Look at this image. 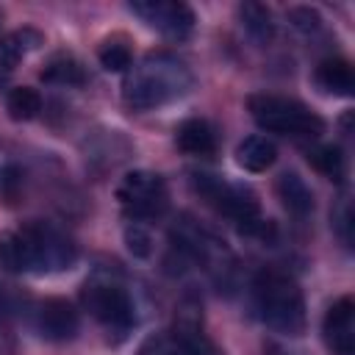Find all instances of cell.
Returning <instances> with one entry per match:
<instances>
[{"label": "cell", "mask_w": 355, "mask_h": 355, "mask_svg": "<svg viewBox=\"0 0 355 355\" xmlns=\"http://www.w3.org/2000/svg\"><path fill=\"white\" fill-rule=\"evenodd\" d=\"M39 44H42V33L33 28H22V31H14L6 39H0V72H11Z\"/></svg>", "instance_id": "16"}, {"label": "cell", "mask_w": 355, "mask_h": 355, "mask_svg": "<svg viewBox=\"0 0 355 355\" xmlns=\"http://www.w3.org/2000/svg\"><path fill=\"white\" fill-rule=\"evenodd\" d=\"M42 80L58 83V86H80L86 80V72H83L78 58H72V55H53L44 64V69H42Z\"/></svg>", "instance_id": "19"}, {"label": "cell", "mask_w": 355, "mask_h": 355, "mask_svg": "<svg viewBox=\"0 0 355 355\" xmlns=\"http://www.w3.org/2000/svg\"><path fill=\"white\" fill-rule=\"evenodd\" d=\"M130 11L169 39H186L194 28V11L178 0H139L130 3Z\"/></svg>", "instance_id": "8"}, {"label": "cell", "mask_w": 355, "mask_h": 355, "mask_svg": "<svg viewBox=\"0 0 355 355\" xmlns=\"http://www.w3.org/2000/svg\"><path fill=\"white\" fill-rule=\"evenodd\" d=\"M189 86H191V72L180 58L169 53H150L130 69L122 97L130 108L150 111L155 105H164L186 94Z\"/></svg>", "instance_id": "1"}, {"label": "cell", "mask_w": 355, "mask_h": 355, "mask_svg": "<svg viewBox=\"0 0 355 355\" xmlns=\"http://www.w3.org/2000/svg\"><path fill=\"white\" fill-rule=\"evenodd\" d=\"M252 305L258 319L286 336L305 330V297L294 277L277 269H261L252 280Z\"/></svg>", "instance_id": "2"}, {"label": "cell", "mask_w": 355, "mask_h": 355, "mask_svg": "<svg viewBox=\"0 0 355 355\" xmlns=\"http://www.w3.org/2000/svg\"><path fill=\"white\" fill-rule=\"evenodd\" d=\"M33 324H36L39 336H44L47 341H69V338H75L80 319H78V311L67 300H44L36 308Z\"/></svg>", "instance_id": "11"}, {"label": "cell", "mask_w": 355, "mask_h": 355, "mask_svg": "<svg viewBox=\"0 0 355 355\" xmlns=\"http://www.w3.org/2000/svg\"><path fill=\"white\" fill-rule=\"evenodd\" d=\"M277 197L286 205V211L294 216H305L313 211V194L297 172H283L277 178Z\"/></svg>", "instance_id": "15"}, {"label": "cell", "mask_w": 355, "mask_h": 355, "mask_svg": "<svg viewBox=\"0 0 355 355\" xmlns=\"http://www.w3.org/2000/svg\"><path fill=\"white\" fill-rule=\"evenodd\" d=\"M322 333L333 355H355V302L349 297H341L327 308Z\"/></svg>", "instance_id": "10"}, {"label": "cell", "mask_w": 355, "mask_h": 355, "mask_svg": "<svg viewBox=\"0 0 355 355\" xmlns=\"http://www.w3.org/2000/svg\"><path fill=\"white\" fill-rule=\"evenodd\" d=\"M83 305L89 308V313L97 322H103L108 327H128L133 322V302H130L128 291L116 283H108V280L86 283Z\"/></svg>", "instance_id": "6"}, {"label": "cell", "mask_w": 355, "mask_h": 355, "mask_svg": "<svg viewBox=\"0 0 355 355\" xmlns=\"http://www.w3.org/2000/svg\"><path fill=\"white\" fill-rule=\"evenodd\" d=\"M316 83H319L324 92H330V94L349 97L352 89H355L352 64L344 61V58H324V61L316 67Z\"/></svg>", "instance_id": "14"}, {"label": "cell", "mask_w": 355, "mask_h": 355, "mask_svg": "<svg viewBox=\"0 0 355 355\" xmlns=\"http://www.w3.org/2000/svg\"><path fill=\"white\" fill-rule=\"evenodd\" d=\"M97 58H100L103 69H108V72H125V69H130V64H133V55H130L128 44H122V42H116V39L103 42V47L97 50Z\"/></svg>", "instance_id": "22"}, {"label": "cell", "mask_w": 355, "mask_h": 355, "mask_svg": "<svg viewBox=\"0 0 355 355\" xmlns=\"http://www.w3.org/2000/svg\"><path fill=\"white\" fill-rule=\"evenodd\" d=\"M125 241H128V250H130L133 255H139V258H147V255H150V233H147L139 222L128 225Z\"/></svg>", "instance_id": "23"}, {"label": "cell", "mask_w": 355, "mask_h": 355, "mask_svg": "<svg viewBox=\"0 0 355 355\" xmlns=\"http://www.w3.org/2000/svg\"><path fill=\"white\" fill-rule=\"evenodd\" d=\"M139 355H222L197 324H178L169 333H158L147 338Z\"/></svg>", "instance_id": "9"}, {"label": "cell", "mask_w": 355, "mask_h": 355, "mask_svg": "<svg viewBox=\"0 0 355 355\" xmlns=\"http://www.w3.org/2000/svg\"><path fill=\"white\" fill-rule=\"evenodd\" d=\"M308 164L322 172L324 178H338L344 172V155L336 144H322V147H313L308 153Z\"/></svg>", "instance_id": "21"}, {"label": "cell", "mask_w": 355, "mask_h": 355, "mask_svg": "<svg viewBox=\"0 0 355 355\" xmlns=\"http://www.w3.org/2000/svg\"><path fill=\"white\" fill-rule=\"evenodd\" d=\"M239 17H241V28L250 33V39H255L258 44L272 42L275 36V22H272V11L261 3H241L239 6Z\"/></svg>", "instance_id": "18"}, {"label": "cell", "mask_w": 355, "mask_h": 355, "mask_svg": "<svg viewBox=\"0 0 355 355\" xmlns=\"http://www.w3.org/2000/svg\"><path fill=\"white\" fill-rule=\"evenodd\" d=\"M336 227H338V236L344 239V244H349L352 241V233H349V227H352V208H349V202L341 205V211L336 216Z\"/></svg>", "instance_id": "25"}, {"label": "cell", "mask_w": 355, "mask_h": 355, "mask_svg": "<svg viewBox=\"0 0 355 355\" xmlns=\"http://www.w3.org/2000/svg\"><path fill=\"white\" fill-rule=\"evenodd\" d=\"M116 200L122 205V211L139 222V219H155L166 211L169 205V194H166V183L161 175L155 172H128L116 189Z\"/></svg>", "instance_id": "5"}, {"label": "cell", "mask_w": 355, "mask_h": 355, "mask_svg": "<svg viewBox=\"0 0 355 355\" xmlns=\"http://www.w3.org/2000/svg\"><path fill=\"white\" fill-rule=\"evenodd\" d=\"M247 108H250L255 125L269 130V133L316 139L324 130V119L319 114H313L308 105H302V103H297L291 97L252 94L247 100Z\"/></svg>", "instance_id": "3"}, {"label": "cell", "mask_w": 355, "mask_h": 355, "mask_svg": "<svg viewBox=\"0 0 355 355\" xmlns=\"http://www.w3.org/2000/svg\"><path fill=\"white\" fill-rule=\"evenodd\" d=\"M194 189L211 208H216L219 214L233 219L241 233H247V236H263L266 233V222H263L258 200L250 189L225 183L214 175H194Z\"/></svg>", "instance_id": "4"}, {"label": "cell", "mask_w": 355, "mask_h": 355, "mask_svg": "<svg viewBox=\"0 0 355 355\" xmlns=\"http://www.w3.org/2000/svg\"><path fill=\"white\" fill-rule=\"evenodd\" d=\"M175 141L189 155H211L216 150L214 128L205 119H186V122H180V128L175 130Z\"/></svg>", "instance_id": "13"}, {"label": "cell", "mask_w": 355, "mask_h": 355, "mask_svg": "<svg viewBox=\"0 0 355 355\" xmlns=\"http://www.w3.org/2000/svg\"><path fill=\"white\" fill-rule=\"evenodd\" d=\"M277 158V147L263 136H247L236 147V161L247 172H266Z\"/></svg>", "instance_id": "17"}, {"label": "cell", "mask_w": 355, "mask_h": 355, "mask_svg": "<svg viewBox=\"0 0 355 355\" xmlns=\"http://www.w3.org/2000/svg\"><path fill=\"white\" fill-rule=\"evenodd\" d=\"M288 19H291L300 31H316V28H319V14L311 11V8H291V11H288Z\"/></svg>", "instance_id": "24"}, {"label": "cell", "mask_w": 355, "mask_h": 355, "mask_svg": "<svg viewBox=\"0 0 355 355\" xmlns=\"http://www.w3.org/2000/svg\"><path fill=\"white\" fill-rule=\"evenodd\" d=\"M266 355H286V352H280L275 344H266Z\"/></svg>", "instance_id": "26"}, {"label": "cell", "mask_w": 355, "mask_h": 355, "mask_svg": "<svg viewBox=\"0 0 355 355\" xmlns=\"http://www.w3.org/2000/svg\"><path fill=\"white\" fill-rule=\"evenodd\" d=\"M6 108H8L11 119L28 122V119H33V116L42 111V97H39V92L31 89V86H17V89H11L8 97H6Z\"/></svg>", "instance_id": "20"}, {"label": "cell", "mask_w": 355, "mask_h": 355, "mask_svg": "<svg viewBox=\"0 0 355 355\" xmlns=\"http://www.w3.org/2000/svg\"><path fill=\"white\" fill-rule=\"evenodd\" d=\"M0 266L6 272H33V250L25 227L0 236Z\"/></svg>", "instance_id": "12"}, {"label": "cell", "mask_w": 355, "mask_h": 355, "mask_svg": "<svg viewBox=\"0 0 355 355\" xmlns=\"http://www.w3.org/2000/svg\"><path fill=\"white\" fill-rule=\"evenodd\" d=\"M25 233H28L31 250H33V272H58V269L72 266L78 250L64 233H58L50 225H42V222L25 225Z\"/></svg>", "instance_id": "7"}]
</instances>
